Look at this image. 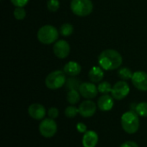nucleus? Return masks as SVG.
Instances as JSON below:
<instances>
[{"instance_id":"1","label":"nucleus","mask_w":147,"mask_h":147,"mask_svg":"<svg viewBox=\"0 0 147 147\" xmlns=\"http://www.w3.org/2000/svg\"><path fill=\"white\" fill-rule=\"evenodd\" d=\"M97 62L102 69L115 70L122 64V56L115 49H106L100 54Z\"/></svg>"},{"instance_id":"2","label":"nucleus","mask_w":147,"mask_h":147,"mask_svg":"<svg viewBox=\"0 0 147 147\" xmlns=\"http://www.w3.org/2000/svg\"><path fill=\"white\" fill-rule=\"evenodd\" d=\"M121 122L123 130L129 134L135 133L140 128V119L138 113L134 111H129L123 113Z\"/></svg>"},{"instance_id":"3","label":"nucleus","mask_w":147,"mask_h":147,"mask_svg":"<svg viewBox=\"0 0 147 147\" xmlns=\"http://www.w3.org/2000/svg\"><path fill=\"white\" fill-rule=\"evenodd\" d=\"M58 37L59 31L53 25H44L37 32V38L43 44H52L57 41Z\"/></svg>"},{"instance_id":"4","label":"nucleus","mask_w":147,"mask_h":147,"mask_svg":"<svg viewBox=\"0 0 147 147\" xmlns=\"http://www.w3.org/2000/svg\"><path fill=\"white\" fill-rule=\"evenodd\" d=\"M65 82H66L65 73L61 70H55L50 73L45 80V84L47 88L52 90L60 88L62 86L65 84Z\"/></svg>"},{"instance_id":"5","label":"nucleus","mask_w":147,"mask_h":147,"mask_svg":"<svg viewBox=\"0 0 147 147\" xmlns=\"http://www.w3.org/2000/svg\"><path fill=\"white\" fill-rule=\"evenodd\" d=\"M71 10L78 16H87L93 10V3L91 0H71Z\"/></svg>"},{"instance_id":"6","label":"nucleus","mask_w":147,"mask_h":147,"mask_svg":"<svg viewBox=\"0 0 147 147\" xmlns=\"http://www.w3.org/2000/svg\"><path fill=\"white\" fill-rule=\"evenodd\" d=\"M57 124L53 119H45L43 120L39 126L40 133L45 138H52L57 133Z\"/></svg>"},{"instance_id":"7","label":"nucleus","mask_w":147,"mask_h":147,"mask_svg":"<svg viewBox=\"0 0 147 147\" xmlns=\"http://www.w3.org/2000/svg\"><path fill=\"white\" fill-rule=\"evenodd\" d=\"M129 92H130V88L127 82H126L125 81H117L112 87L111 94L114 99L117 101H121L128 95Z\"/></svg>"},{"instance_id":"8","label":"nucleus","mask_w":147,"mask_h":147,"mask_svg":"<svg viewBox=\"0 0 147 147\" xmlns=\"http://www.w3.org/2000/svg\"><path fill=\"white\" fill-rule=\"evenodd\" d=\"M78 91L84 98L88 99V100L94 99L97 95V93L99 92L96 86L91 82L81 83Z\"/></svg>"},{"instance_id":"9","label":"nucleus","mask_w":147,"mask_h":147,"mask_svg":"<svg viewBox=\"0 0 147 147\" xmlns=\"http://www.w3.org/2000/svg\"><path fill=\"white\" fill-rule=\"evenodd\" d=\"M70 45L65 40H59L53 45V53L59 59L66 58L70 54Z\"/></svg>"},{"instance_id":"10","label":"nucleus","mask_w":147,"mask_h":147,"mask_svg":"<svg viewBox=\"0 0 147 147\" xmlns=\"http://www.w3.org/2000/svg\"><path fill=\"white\" fill-rule=\"evenodd\" d=\"M131 80L137 89L140 91H147V73L143 71L134 72Z\"/></svg>"},{"instance_id":"11","label":"nucleus","mask_w":147,"mask_h":147,"mask_svg":"<svg viewBox=\"0 0 147 147\" xmlns=\"http://www.w3.org/2000/svg\"><path fill=\"white\" fill-rule=\"evenodd\" d=\"M79 114L84 118L92 117L96 111V105L94 101L87 100L83 101L78 107Z\"/></svg>"},{"instance_id":"12","label":"nucleus","mask_w":147,"mask_h":147,"mask_svg":"<svg viewBox=\"0 0 147 147\" xmlns=\"http://www.w3.org/2000/svg\"><path fill=\"white\" fill-rule=\"evenodd\" d=\"M28 112L29 116L36 120H42L46 115L45 107L41 104H39V103H34L30 105L28 109Z\"/></svg>"},{"instance_id":"13","label":"nucleus","mask_w":147,"mask_h":147,"mask_svg":"<svg viewBox=\"0 0 147 147\" xmlns=\"http://www.w3.org/2000/svg\"><path fill=\"white\" fill-rule=\"evenodd\" d=\"M97 107L101 111H103V112L110 111L114 107L113 96H110L109 94L102 95L97 101Z\"/></svg>"},{"instance_id":"14","label":"nucleus","mask_w":147,"mask_h":147,"mask_svg":"<svg viewBox=\"0 0 147 147\" xmlns=\"http://www.w3.org/2000/svg\"><path fill=\"white\" fill-rule=\"evenodd\" d=\"M84 147H96L98 142V135L94 131H87L82 139Z\"/></svg>"},{"instance_id":"15","label":"nucleus","mask_w":147,"mask_h":147,"mask_svg":"<svg viewBox=\"0 0 147 147\" xmlns=\"http://www.w3.org/2000/svg\"><path fill=\"white\" fill-rule=\"evenodd\" d=\"M81 66L78 62L73 61L67 62L64 67V72L69 76H77L81 73Z\"/></svg>"},{"instance_id":"16","label":"nucleus","mask_w":147,"mask_h":147,"mask_svg":"<svg viewBox=\"0 0 147 147\" xmlns=\"http://www.w3.org/2000/svg\"><path fill=\"white\" fill-rule=\"evenodd\" d=\"M103 76L104 73L101 67H93L89 72V78L92 82H100Z\"/></svg>"},{"instance_id":"17","label":"nucleus","mask_w":147,"mask_h":147,"mask_svg":"<svg viewBox=\"0 0 147 147\" xmlns=\"http://www.w3.org/2000/svg\"><path fill=\"white\" fill-rule=\"evenodd\" d=\"M80 95L81 94H80L79 91H78V90H70L67 93L66 100L70 104L75 105L80 101Z\"/></svg>"},{"instance_id":"18","label":"nucleus","mask_w":147,"mask_h":147,"mask_svg":"<svg viewBox=\"0 0 147 147\" xmlns=\"http://www.w3.org/2000/svg\"><path fill=\"white\" fill-rule=\"evenodd\" d=\"M80 85V81L75 76H71L68 80H66L65 82V87L69 90H78L79 89Z\"/></svg>"},{"instance_id":"19","label":"nucleus","mask_w":147,"mask_h":147,"mask_svg":"<svg viewBox=\"0 0 147 147\" xmlns=\"http://www.w3.org/2000/svg\"><path fill=\"white\" fill-rule=\"evenodd\" d=\"M133 73L131 71L130 68H127V67H124V68H121L119 69L118 71V75L119 77L122 80V81H127V80H129V79H132L133 77Z\"/></svg>"},{"instance_id":"20","label":"nucleus","mask_w":147,"mask_h":147,"mask_svg":"<svg viewBox=\"0 0 147 147\" xmlns=\"http://www.w3.org/2000/svg\"><path fill=\"white\" fill-rule=\"evenodd\" d=\"M73 26L71 24V23H64L60 26V29H59V33L65 36V37H67V36H70L72 33H73Z\"/></svg>"},{"instance_id":"21","label":"nucleus","mask_w":147,"mask_h":147,"mask_svg":"<svg viewBox=\"0 0 147 147\" xmlns=\"http://www.w3.org/2000/svg\"><path fill=\"white\" fill-rule=\"evenodd\" d=\"M97 88H98V91L100 93L103 94H108L109 93H111V91H112V86L108 81H102V82H101L98 85Z\"/></svg>"},{"instance_id":"22","label":"nucleus","mask_w":147,"mask_h":147,"mask_svg":"<svg viewBox=\"0 0 147 147\" xmlns=\"http://www.w3.org/2000/svg\"><path fill=\"white\" fill-rule=\"evenodd\" d=\"M135 112L141 117H147V102H140L135 107Z\"/></svg>"},{"instance_id":"23","label":"nucleus","mask_w":147,"mask_h":147,"mask_svg":"<svg viewBox=\"0 0 147 147\" xmlns=\"http://www.w3.org/2000/svg\"><path fill=\"white\" fill-rule=\"evenodd\" d=\"M78 113H79L78 108L73 106H69L65 110V114L67 118H74L77 116Z\"/></svg>"},{"instance_id":"24","label":"nucleus","mask_w":147,"mask_h":147,"mask_svg":"<svg viewBox=\"0 0 147 147\" xmlns=\"http://www.w3.org/2000/svg\"><path fill=\"white\" fill-rule=\"evenodd\" d=\"M14 16L17 20H22L26 16V10L23 7H16L14 10Z\"/></svg>"},{"instance_id":"25","label":"nucleus","mask_w":147,"mask_h":147,"mask_svg":"<svg viewBox=\"0 0 147 147\" xmlns=\"http://www.w3.org/2000/svg\"><path fill=\"white\" fill-rule=\"evenodd\" d=\"M47 5V9L50 11L54 12V11H57L59 8V0H48Z\"/></svg>"},{"instance_id":"26","label":"nucleus","mask_w":147,"mask_h":147,"mask_svg":"<svg viewBox=\"0 0 147 147\" xmlns=\"http://www.w3.org/2000/svg\"><path fill=\"white\" fill-rule=\"evenodd\" d=\"M48 116H49V118H51V119H56V118H58V116H59V110H58V108H56V107H51L49 110H48Z\"/></svg>"},{"instance_id":"27","label":"nucleus","mask_w":147,"mask_h":147,"mask_svg":"<svg viewBox=\"0 0 147 147\" xmlns=\"http://www.w3.org/2000/svg\"><path fill=\"white\" fill-rule=\"evenodd\" d=\"M12 4H14L16 7H24L28 3V0H10Z\"/></svg>"},{"instance_id":"28","label":"nucleus","mask_w":147,"mask_h":147,"mask_svg":"<svg viewBox=\"0 0 147 147\" xmlns=\"http://www.w3.org/2000/svg\"><path fill=\"white\" fill-rule=\"evenodd\" d=\"M77 130L81 133H85L87 132V126L85 124L82 123V122H79L77 124Z\"/></svg>"},{"instance_id":"29","label":"nucleus","mask_w":147,"mask_h":147,"mask_svg":"<svg viewBox=\"0 0 147 147\" xmlns=\"http://www.w3.org/2000/svg\"><path fill=\"white\" fill-rule=\"evenodd\" d=\"M121 147H139V146L134 141H126L121 146Z\"/></svg>"}]
</instances>
